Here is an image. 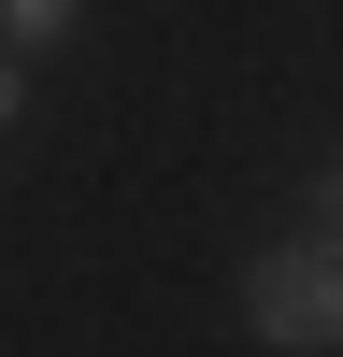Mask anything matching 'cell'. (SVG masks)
<instances>
[{
    "label": "cell",
    "mask_w": 343,
    "mask_h": 357,
    "mask_svg": "<svg viewBox=\"0 0 343 357\" xmlns=\"http://www.w3.org/2000/svg\"><path fill=\"white\" fill-rule=\"evenodd\" d=\"M243 329L272 343V357H329L343 343V229H286V243H257L243 257Z\"/></svg>",
    "instance_id": "6da1fadb"
},
{
    "label": "cell",
    "mask_w": 343,
    "mask_h": 357,
    "mask_svg": "<svg viewBox=\"0 0 343 357\" xmlns=\"http://www.w3.org/2000/svg\"><path fill=\"white\" fill-rule=\"evenodd\" d=\"M72 29H86V0H0V43L15 57H57Z\"/></svg>",
    "instance_id": "7a4b0ae2"
},
{
    "label": "cell",
    "mask_w": 343,
    "mask_h": 357,
    "mask_svg": "<svg viewBox=\"0 0 343 357\" xmlns=\"http://www.w3.org/2000/svg\"><path fill=\"white\" fill-rule=\"evenodd\" d=\"M15 129H29V57L0 43V143H15Z\"/></svg>",
    "instance_id": "3957f363"
},
{
    "label": "cell",
    "mask_w": 343,
    "mask_h": 357,
    "mask_svg": "<svg viewBox=\"0 0 343 357\" xmlns=\"http://www.w3.org/2000/svg\"><path fill=\"white\" fill-rule=\"evenodd\" d=\"M300 215H314V229H343V158H329V172L300 186Z\"/></svg>",
    "instance_id": "277c9868"
}]
</instances>
